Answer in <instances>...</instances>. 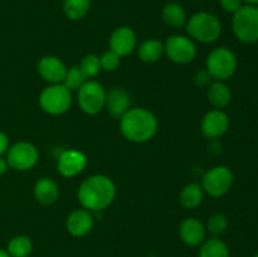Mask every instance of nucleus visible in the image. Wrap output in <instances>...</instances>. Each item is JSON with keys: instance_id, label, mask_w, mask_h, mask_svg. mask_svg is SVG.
<instances>
[{"instance_id": "1", "label": "nucleus", "mask_w": 258, "mask_h": 257, "mask_svg": "<svg viewBox=\"0 0 258 257\" xmlns=\"http://www.w3.org/2000/svg\"><path fill=\"white\" fill-rule=\"evenodd\" d=\"M77 197L82 208L90 212H101L115 201L116 185L110 176L95 174L81 183Z\"/></svg>"}, {"instance_id": "2", "label": "nucleus", "mask_w": 258, "mask_h": 257, "mask_svg": "<svg viewBox=\"0 0 258 257\" xmlns=\"http://www.w3.org/2000/svg\"><path fill=\"white\" fill-rule=\"evenodd\" d=\"M158 128V118L145 107H131L120 118L121 134L131 143L143 144L151 140Z\"/></svg>"}, {"instance_id": "3", "label": "nucleus", "mask_w": 258, "mask_h": 257, "mask_svg": "<svg viewBox=\"0 0 258 257\" xmlns=\"http://www.w3.org/2000/svg\"><path fill=\"white\" fill-rule=\"evenodd\" d=\"M186 33L193 40L201 43H213L221 37L222 24L211 13H197L186 20Z\"/></svg>"}, {"instance_id": "4", "label": "nucleus", "mask_w": 258, "mask_h": 257, "mask_svg": "<svg viewBox=\"0 0 258 257\" xmlns=\"http://www.w3.org/2000/svg\"><path fill=\"white\" fill-rule=\"evenodd\" d=\"M232 30L237 39L246 44L258 42V7L243 5L233 14Z\"/></svg>"}, {"instance_id": "5", "label": "nucleus", "mask_w": 258, "mask_h": 257, "mask_svg": "<svg viewBox=\"0 0 258 257\" xmlns=\"http://www.w3.org/2000/svg\"><path fill=\"white\" fill-rule=\"evenodd\" d=\"M206 70L214 81L226 82L237 71V57L226 47L214 48L206 60Z\"/></svg>"}, {"instance_id": "6", "label": "nucleus", "mask_w": 258, "mask_h": 257, "mask_svg": "<svg viewBox=\"0 0 258 257\" xmlns=\"http://www.w3.org/2000/svg\"><path fill=\"white\" fill-rule=\"evenodd\" d=\"M72 91L63 83L50 85L42 91L39 96V105L45 113L59 116L67 112L72 106Z\"/></svg>"}, {"instance_id": "7", "label": "nucleus", "mask_w": 258, "mask_h": 257, "mask_svg": "<svg viewBox=\"0 0 258 257\" xmlns=\"http://www.w3.org/2000/svg\"><path fill=\"white\" fill-rule=\"evenodd\" d=\"M78 105L87 115H97L105 108L106 90L100 82L88 80L77 91Z\"/></svg>"}, {"instance_id": "8", "label": "nucleus", "mask_w": 258, "mask_h": 257, "mask_svg": "<svg viewBox=\"0 0 258 257\" xmlns=\"http://www.w3.org/2000/svg\"><path fill=\"white\" fill-rule=\"evenodd\" d=\"M234 175L228 166L217 165L209 169L202 178V188L213 198L226 196L233 185Z\"/></svg>"}, {"instance_id": "9", "label": "nucleus", "mask_w": 258, "mask_h": 257, "mask_svg": "<svg viewBox=\"0 0 258 257\" xmlns=\"http://www.w3.org/2000/svg\"><path fill=\"white\" fill-rule=\"evenodd\" d=\"M7 161L9 168L18 171H27L34 168L39 159L38 149L28 141H19L9 146L7 151Z\"/></svg>"}, {"instance_id": "10", "label": "nucleus", "mask_w": 258, "mask_h": 257, "mask_svg": "<svg viewBox=\"0 0 258 257\" xmlns=\"http://www.w3.org/2000/svg\"><path fill=\"white\" fill-rule=\"evenodd\" d=\"M164 53L176 65H188L197 55L196 43L185 35H171L164 44Z\"/></svg>"}, {"instance_id": "11", "label": "nucleus", "mask_w": 258, "mask_h": 257, "mask_svg": "<svg viewBox=\"0 0 258 257\" xmlns=\"http://www.w3.org/2000/svg\"><path fill=\"white\" fill-rule=\"evenodd\" d=\"M87 163V156L82 151L66 150L58 158L57 169L64 178H73L85 170Z\"/></svg>"}, {"instance_id": "12", "label": "nucleus", "mask_w": 258, "mask_h": 257, "mask_svg": "<svg viewBox=\"0 0 258 257\" xmlns=\"http://www.w3.org/2000/svg\"><path fill=\"white\" fill-rule=\"evenodd\" d=\"M229 117L223 110L214 108L208 111L202 120V133L208 139H218L227 133Z\"/></svg>"}, {"instance_id": "13", "label": "nucleus", "mask_w": 258, "mask_h": 257, "mask_svg": "<svg viewBox=\"0 0 258 257\" xmlns=\"http://www.w3.org/2000/svg\"><path fill=\"white\" fill-rule=\"evenodd\" d=\"M108 44L110 50L115 52L118 57H126L136 49L138 38L131 28L120 27L112 32Z\"/></svg>"}, {"instance_id": "14", "label": "nucleus", "mask_w": 258, "mask_h": 257, "mask_svg": "<svg viewBox=\"0 0 258 257\" xmlns=\"http://www.w3.org/2000/svg\"><path fill=\"white\" fill-rule=\"evenodd\" d=\"M37 70L45 82H49L50 85H57V83H63L68 68L66 67L60 58L55 55H44L38 62Z\"/></svg>"}, {"instance_id": "15", "label": "nucleus", "mask_w": 258, "mask_h": 257, "mask_svg": "<svg viewBox=\"0 0 258 257\" xmlns=\"http://www.w3.org/2000/svg\"><path fill=\"white\" fill-rule=\"evenodd\" d=\"M66 228L73 237H85L92 231L93 216L88 209H75L66 219Z\"/></svg>"}, {"instance_id": "16", "label": "nucleus", "mask_w": 258, "mask_h": 257, "mask_svg": "<svg viewBox=\"0 0 258 257\" xmlns=\"http://www.w3.org/2000/svg\"><path fill=\"white\" fill-rule=\"evenodd\" d=\"M179 237L189 247H199L207 237V228L199 219L186 218L179 226Z\"/></svg>"}, {"instance_id": "17", "label": "nucleus", "mask_w": 258, "mask_h": 257, "mask_svg": "<svg viewBox=\"0 0 258 257\" xmlns=\"http://www.w3.org/2000/svg\"><path fill=\"white\" fill-rule=\"evenodd\" d=\"M108 113L115 120H120L126 112L131 108L130 95L127 91L121 87H112L106 91V103Z\"/></svg>"}, {"instance_id": "18", "label": "nucleus", "mask_w": 258, "mask_h": 257, "mask_svg": "<svg viewBox=\"0 0 258 257\" xmlns=\"http://www.w3.org/2000/svg\"><path fill=\"white\" fill-rule=\"evenodd\" d=\"M33 191H34V197L37 202H39L43 206H50V204L55 203V201L59 197L58 184L52 178H48V176H43V178L38 179L35 181Z\"/></svg>"}, {"instance_id": "19", "label": "nucleus", "mask_w": 258, "mask_h": 257, "mask_svg": "<svg viewBox=\"0 0 258 257\" xmlns=\"http://www.w3.org/2000/svg\"><path fill=\"white\" fill-rule=\"evenodd\" d=\"M207 96H208V101L211 102V105L219 110L227 107L232 101L231 88L222 81H213L208 86Z\"/></svg>"}, {"instance_id": "20", "label": "nucleus", "mask_w": 258, "mask_h": 257, "mask_svg": "<svg viewBox=\"0 0 258 257\" xmlns=\"http://www.w3.org/2000/svg\"><path fill=\"white\" fill-rule=\"evenodd\" d=\"M204 199V190L201 184L188 183L179 194V202L186 209H194L202 204Z\"/></svg>"}, {"instance_id": "21", "label": "nucleus", "mask_w": 258, "mask_h": 257, "mask_svg": "<svg viewBox=\"0 0 258 257\" xmlns=\"http://www.w3.org/2000/svg\"><path fill=\"white\" fill-rule=\"evenodd\" d=\"M164 23L171 28H181L186 24V13L178 3H169L163 8L161 13Z\"/></svg>"}, {"instance_id": "22", "label": "nucleus", "mask_w": 258, "mask_h": 257, "mask_svg": "<svg viewBox=\"0 0 258 257\" xmlns=\"http://www.w3.org/2000/svg\"><path fill=\"white\" fill-rule=\"evenodd\" d=\"M164 54V44L158 39H148L141 43L138 48L140 60L145 63L158 62Z\"/></svg>"}, {"instance_id": "23", "label": "nucleus", "mask_w": 258, "mask_h": 257, "mask_svg": "<svg viewBox=\"0 0 258 257\" xmlns=\"http://www.w3.org/2000/svg\"><path fill=\"white\" fill-rule=\"evenodd\" d=\"M199 257H229V248L219 237H212L199 246Z\"/></svg>"}, {"instance_id": "24", "label": "nucleus", "mask_w": 258, "mask_h": 257, "mask_svg": "<svg viewBox=\"0 0 258 257\" xmlns=\"http://www.w3.org/2000/svg\"><path fill=\"white\" fill-rule=\"evenodd\" d=\"M7 252L10 257H29L33 252V241L24 234H17L8 242Z\"/></svg>"}, {"instance_id": "25", "label": "nucleus", "mask_w": 258, "mask_h": 257, "mask_svg": "<svg viewBox=\"0 0 258 257\" xmlns=\"http://www.w3.org/2000/svg\"><path fill=\"white\" fill-rule=\"evenodd\" d=\"M91 0H64L63 13L70 20H81L88 14Z\"/></svg>"}, {"instance_id": "26", "label": "nucleus", "mask_w": 258, "mask_h": 257, "mask_svg": "<svg viewBox=\"0 0 258 257\" xmlns=\"http://www.w3.org/2000/svg\"><path fill=\"white\" fill-rule=\"evenodd\" d=\"M78 67H80L81 72H82V75L85 76L87 81L95 78L102 71L101 70L100 57L97 54H93V53L85 55Z\"/></svg>"}, {"instance_id": "27", "label": "nucleus", "mask_w": 258, "mask_h": 257, "mask_svg": "<svg viewBox=\"0 0 258 257\" xmlns=\"http://www.w3.org/2000/svg\"><path fill=\"white\" fill-rule=\"evenodd\" d=\"M228 218L222 213H214L208 218L206 224L207 232L213 237H219L228 228Z\"/></svg>"}, {"instance_id": "28", "label": "nucleus", "mask_w": 258, "mask_h": 257, "mask_svg": "<svg viewBox=\"0 0 258 257\" xmlns=\"http://www.w3.org/2000/svg\"><path fill=\"white\" fill-rule=\"evenodd\" d=\"M86 81L87 80H86L85 76L82 75L80 67L75 66V67H71L70 70H67L66 77L64 80H63V85L73 92V91H78V88H80Z\"/></svg>"}, {"instance_id": "29", "label": "nucleus", "mask_w": 258, "mask_h": 257, "mask_svg": "<svg viewBox=\"0 0 258 257\" xmlns=\"http://www.w3.org/2000/svg\"><path fill=\"white\" fill-rule=\"evenodd\" d=\"M101 62V70L106 71V72H113L118 68L121 63V57H118L115 52L108 50V52L103 53L100 57Z\"/></svg>"}, {"instance_id": "30", "label": "nucleus", "mask_w": 258, "mask_h": 257, "mask_svg": "<svg viewBox=\"0 0 258 257\" xmlns=\"http://www.w3.org/2000/svg\"><path fill=\"white\" fill-rule=\"evenodd\" d=\"M212 80H213V78H212V76L209 75V72L206 68L198 71L193 77L194 83H196V86H198V87H208L212 83Z\"/></svg>"}, {"instance_id": "31", "label": "nucleus", "mask_w": 258, "mask_h": 257, "mask_svg": "<svg viewBox=\"0 0 258 257\" xmlns=\"http://www.w3.org/2000/svg\"><path fill=\"white\" fill-rule=\"evenodd\" d=\"M219 3H221L223 10H226L227 13H232V14L238 12L243 7V0H219Z\"/></svg>"}, {"instance_id": "32", "label": "nucleus", "mask_w": 258, "mask_h": 257, "mask_svg": "<svg viewBox=\"0 0 258 257\" xmlns=\"http://www.w3.org/2000/svg\"><path fill=\"white\" fill-rule=\"evenodd\" d=\"M9 146H10L9 138H8V135L4 133V131L0 130V156H3L4 154H7Z\"/></svg>"}, {"instance_id": "33", "label": "nucleus", "mask_w": 258, "mask_h": 257, "mask_svg": "<svg viewBox=\"0 0 258 257\" xmlns=\"http://www.w3.org/2000/svg\"><path fill=\"white\" fill-rule=\"evenodd\" d=\"M8 169H9V165H8L7 159L0 156V176L4 175V174L8 171Z\"/></svg>"}, {"instance_id": "34", "label": "nucleus", "mask_w": 258, "mask_h": 257, "mask_svg": "<svg viewBox=\"0 0 258 257\" xmlns=\"http://www.w3.org/2000/svg\"><path fill=\"white\" fill-rule=\"evenodd\" d=\"M244 3H247V5H256L258 7V0H243Z\"/></svg>"}, {"instance_id": "35", "label": "nucleus", "mask_w": 258, "mask_h": 257, "mask_svg": "<svg viewBox=\"0 0 258 257\" xmlns=\"http://www.w3.org/2000/svg\"><path fill=\"white\" fill-rule=\"evenodd\" d=\"M0 257H10L9 253L7 252V249L0 248Z\"/></svg>"}, {"instance_id": "36", "label": "nucleus", "mask_w": 258, "mask_h": 257, "mask_svg": "<svg viewBox=\"0 0 258 257\" xmlns=\"http://www.w3.org/2000/svg\"><path fill=\"white\" fill-rule=\"evenodd\" d=\"M253 257H258V253H256V254H253Z\"/></svg>"}]
</instances>
